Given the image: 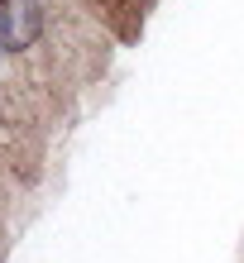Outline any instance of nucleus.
Here are the masks:
<instances>
[{
    "label": "nucleus",
    "instance_id": "f03ea898",
    "mask_svg": "<svg viewBox=\"0 0 244 263\" xmlns=\"http://www.w3.org/2000/svg\"><path fill=\"white\" fill-rule=\"evenodd\" d=\"M5 63H10V48H5V39H0V72H5Z\"/></svg>",
    "mask_w": 244,
    "mask_h": 263
},
{
    "label": "nucleus",
    "instance_id": "f257e3e1",
    "mask_svg": "<svg viewBox=\"0 0 244 263\" xmlns=\"http://www.w3.org/2000/svg\"><path fill=\"white\" fill-rule=\"evenodd\" d=\"M48 34V0H5L0 5V39L10 58H29Z\"/></svg>",
    "mask_w": 244,
    "mask_h": 263
}]
</instances>
